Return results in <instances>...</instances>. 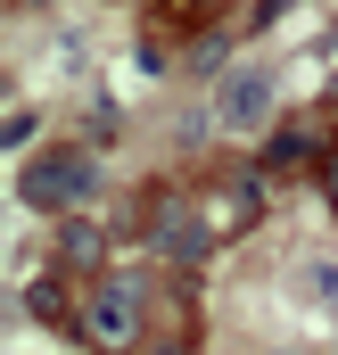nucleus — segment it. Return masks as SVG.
<instances>
[{"label": "nucleus", "instance_id": "7ed1b4c3", "mask_svg": "<svg viewBox=\"0 0 338 355\" xmlns=\"http://www.w3.org/2000/svg\"><path fill=\"white\" fill-rule=\"evenodd\" d=\"M272 107H281L272 67H231V75L215 83V116H223V132H272Z\"/></svg>", "mask_w": 338, "mask_h": 355}, {"label": "nucleus", "instance_id": "423d86ee", "mask_svg": "<svg viewBox=\"0 0 338 355\" xmlns=\"http://www.w3.org/2000/svg\"><path fill=\"white\" fill-rule=\"evenodd\" d=\"M322 198H330V215H338V149H322Z\"/></svg>", "mask_w": 338, "mask_h": 355}, {"label": "nucleus", "instance_id": "39448f33", "mask_svg": "<svg viewBox=\"0 0 338 355\" xmlns=\"http://www.w3.org/2000/svg\"><path fill=\"white\" fill-rule=\"evenodd\" d=\"M58 257H66L75 272H91V265H99V232H91V223H66V240H58Z\"/></svg>", "mask_w": 338, "mask_h": 355}, {"label": "nucleus", "instance_id": "f03ea898", "mask_svg": "<svg viewBox=\"0 0 338 355\" xmlns=\"http://www.w3.org/2000/svg\"><path fill=\"white\" fill-rule=\"evenodd\" d=\"M141 331H149V297H141L132 272H107L83 297V314H75V339H83V347H132Z\"/></svg>", "mask_w": 338, "mask_h": 355}, {"label": "nucleus", "instance_id": "20e7f679", "mask_svg": "<svg viewBox=\"0 0 338 355\" xmlns=\"http://www.w3.org/2000/svg\"><path fill=\"white\" fill-rule=\"evenodd\" d=\"M305 157H322L305 124H289V132H272V149H264V166H281V174H289V166H305Z\"/></svg>", "mask_w": 338, "mask_h": 355}, {"label": "nucleus", "instance_id": "f257e3e1", "mask_svg": "<svg viewBox=\"0 0 338 355\" xmlns=\"http://www.w3.org/2000/svg\"><path fill=\"white\" fill-rule=\"evenodd\" d=\"M17 198L42 207V215H75V207H91V198H99L91 149H33V157L17 166Z\"/></svg>", "mask_w": 338, "mask_h": 355}]
</instances>
